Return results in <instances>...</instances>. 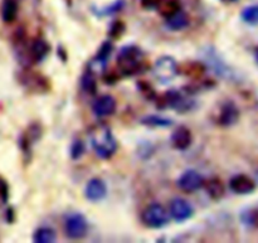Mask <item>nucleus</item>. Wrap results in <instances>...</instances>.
<instances>
[{
  "instance_id": "nucleus-1",
  "label": "nucleus",
  "mask_w": 258,
  "mask_h": 243,
  "mask_svg": "<svg viewBox=\"0 0 258 243\" xmlns=\"http://www.w3.org/2000/svg\"><path fill=\"white\" fill-rule=\"evenodd\" d=\"M90 139L95 153L103 160H108L110 158H112L113 154L117 150V141H116L112 131L107 126H96L91 131Z\"/></svg>"
},
{
  "instance_id": "nucleus-2",
  "label": "nucleus",
  "mask_w": 258,
  "mask_h": 243,
  "mask_svg": "<svg viewBox=\"0 0 258 243\" xmlns=\"http://www.w3.org/2000/svg\"><path fill=\"white\" fill-rule=\"evenodd\" d=\"M144 53L136 45H125L117 55V66L123 76H134L144 72L146 67L144 62Z\"/></svg>"
},
{
  "instance_id": "nucleus-3",
  "label": "nucleus",
  "mask_w": 258,
  "mask_h": 243,
  "mask_svg": "<svg viewBox=\"0 0 258 243\" xmlns=\"http://www.w3.org/2000/svg\"><path fill=\"white\" fill-rule=\"evenodd\" d=\"M156 107L160 110L165 108H173L178 112H185L193 108L194 102L193 100L184 97L178 90H169L164 93L163 96H156Z\"/></svg>"
},
{
  "instance_id": "nucleus-4",
  "label": "nucleus",
  "mask_w": 258,
  "mask_h": 243,
  "mask_svg": "<svg viewBox=\"0 0 258 243\" xmlns=\"http://www.w3.org/2000/svg\"><path fill=\"white\" fill-rule=\"evenodd\" d=\"M141 222L148 228L160 229L168 224L169 214L161 204L153 203L144 209L141 214Z\"/></svg>"
},
{
  "instance_id": "nucleus-5",
  "label": "nucleus",
  "mask_w": 258,
  "mask_h": 243,
  "mask_svg": "<svg viewBox=\"0 0 258 243\" xmlns=\"http://www.w3.org/2000/svg\"><path fill=\"white\" fill-rule=\"evenodd\" d=\"M153 72L161 85H168L179 73L178 63L170 55H163L155 62Z\"/></svg>"
},
{
  "instance_id": "nucleus-6",
  "label": "nucleus",
  "mask_w": 258,
  "mask_h": 243,
  "mask_svg": "<svg viewBox=\"0 0 258 243\" xmlns=\"http://www.w3.org/2000/svg\"><path fill=\"white\" fill-rule=\"evenodd\" d=\"M64 233L71 239H82L88 233V222L81 213H72L64 221Z\"/></svg>"
},
{
  "instance_id": "nucleus-7",
  "label": "nucleus",
  "mask_w": 258,
  "mask_h": 243,
  "mask_svg": "<svg viewBox=\"0 0 258 243\" xmlns=\"http://www.w3.org/2000/svg\"><path fill=\"white\" fill-rule=\"evenodd\" d=\"M204 181L206 180H204L202 174H199L194 169H189V170H185L179 176L178 181H176V186L179 187V189L181 192H184L186 194H190L196 193L197 191L203 188Z\"/></svg>"
},
{
  "instance_id": "nucleus-8",
  "label": "nucleus",
  "mask_w": 258,
  "mask_h": 243,
  "mask_svg": "<svg viewBox=\"0 0 258 243\" xmlns=\"http://www.w3.org/2000/svg\"><path fill=\"white\" fill-rule=\"evenodd\" d=\"M239 108L237 105L232 101H227V102L222 103L221 108H219L218 116H217V124L222 128H231V126L236 125L239 120Z\"/></svg>"
},
{
  "instance_id": "nucleus-9",
  "label": "nucleus",
  "mask_w": 258,
  "mask_h": 243,
  "mask_svg": "<svg viewBox=\"0 0 258 243\" xmlns=\"http://www.w3.org/2000/svg\"><path fill=\"white\" fill-rule=\"evenodd\" d=\"M169 213L174 221L178 223H183L193 217L194 208L185 199L175 198L171 201L170 206H169Z\"/></svg>"
},
{
  "instance_id": "nucleus-10",
  "label": "nucleus",
  "mask_w": 258,
  "mask_h": 243,
  "mask_svg": "<svg viewBox=\"0 0 258 243\" xmlns=\"http://www.w3.org/2000/svg\"><path fill=\"white\" fill-rule=\"evenodd\" d=\"M113 50V45L110 40H106L101 44L100 49H98L97 54L93 58L92 60L88 65V70L93 73L103 72L106 70V66H107L108 58H110L111 53Z\"/></svg>"
},
{
  "instance_id": "nucleus-11",
  "label": "nucleus",
  "mask_w": 258,
  "mask_h": 243,
  "mask_svg": "<svg viewBox=\"0 0 258 243\" xmlns=\"http://www.w3.org/2000/svg\"><path fill=\"white\" fill-rule=\"evenodd\" d=\"M229 188L234 194L238 196H247L256 191V183L251 176L246 174H237L232 176L229 180Z\"/></svg>"
},
{
  "instance_id": "nucleus-12",
  "label": "nucleus",
  "mask_w": 258,
  "mask_h": 243,
  "mask_svg": "<svg viewBox=\"0 0 258 243\" xmlns=\"http://www.w3.org/2000/svg\"><path fill=\"white\" fill-rule=\"evenodd\" d=\"M106 196H107V186L102 179L93 178L86 184L85 197L87 201L97 203V202L103 201Z\"/></svg>"
},
{
  "instance_id": "nucleus-13",
  "label": "nucleus",
  "mask_w": 258,
  "mask_h": 243,
  "mask_svg": "<svg viewBox=\"0 0 258 243\" xmlns=\"http://www.w3.org/2000/svg\"><path fill=\"white\" fill-rule=\"evenodd\" d=\"M116 103L115 97L111 95H102L100 97L96 98V101L92 105V112L95 113L96 117H106V116H111L115 113L116 111Z\"/></svg>"
},
{
  "instance_id": "nucleus-14",
  "label": "nucleus",
  "mask_w": 258,
  "mask_h": 243,
  "mask_svg": "<svg viewBox=\"0 0 258 243\" xmlns=\"http://www.w3.org/2000/svg\"><path fill=\"white\" fill-rule=\"evenodd\" d=\"M170 141L174 149L184 151L190 148L191 143H193V135H191V131L186 126L181 125L173 131Z\"/></svg>"
},
{
  "instance_id": "nucleus-15",
  "label": "nucleus",
  "mask_w": 258,
  "mask_h": 243,
  "mask_svg": "<svg viewBox=\"0 0 258 243\" xmlns=\"http://www.w3.org/2000/svg\"><path fill=\"white\" fill-rule=\"evenodd\" d=\"M50 52V45L48 44L47 40L38 38L34 42L30 44L29 52H28V57H29V62L32 63H40L43 59H45Z\"/></svg>"
},
{
  "instance_id": "nucleus-16",
  "label": "nucleus",
  "mask_w": 258,
  "mask_h": 243,
  "mask_svg": "<svg viewBox=\"0 0 258 243\" xmlns=\"http://www.w3.org/2000/svg\"><path fill=\"white\" fill-rule=\"evenodd\" d=\"M203 187L206 188V192L209 198H212L213 201H221L224 197V193H226L224 184L218 178H212L208 181H204Z\"/></svg>"
},
{
  "instance_id": "nucleus-17",
  "label": "nucleus",
  "mask_w": 258,
  "mask_h": 243,
  "mask_svg": "<svg viewBox=\"0 0 258 243\" xmlns=\"http://www.w3.org/2000/svg\"><path fill=\"white\" fill-rule=\"evenodd\" d=\"M178 71L185 75L186 77L197 80V78H201L206 73L207 67L202 62L196 60V62H186L183 66H178Z\"/></svg>"
},
{
  "instance_id": "nucleus-18",
  "label": "nucleus",
  "mask_w": 258,
  "mask_h": 243,
  "mask_svg": "<svg viewBox=\"0 0 258 243\" xmlns=\"http://www.w3.org/2000/svg\"><path fill=\"white\" fill-rule=\"evenodd\" d=\"M189 18L184 12H178L176 14L171 15V17L166 18L165 25L169 30L171 32H178V30H183L184 28L188 27Z\"/></svg>"
},
{
  "instance_id": "nucleus-19",
  "label": "nucleus",
  "mask_w": 258,
  "mask_h": 243,
  "mask_svg": "<svg viewBox=\"0 0 258 243\" xmlns=\"http://www.w3.org/2000/svg\"><path fill=\"white\" fill-rule=\"evenodd\" d=\"M57 239V233L49 227H39L33 233V242L34 243H53Z\"/></svg>"
},
{
  "instance_id": "nucleus-20",
  "label": "nucleus",
  "mask_w": 258,
  "mask_h": 243,
  "mask_svg": "<svg viewBox=\"0 0 258 243\" xmlns=\"http://www.w3.org/2000/svg\"><path fill=\"white\" fill-rule=\"evenodd\" d=\"M18 4L15 0H4L2 7V19L3 22L10 24L17 19Z\"/></svg>"
},
{
  "instance_id": "nucleus-21",
  "label": "nucleus",
  "mask_w": 258,
  "mask_h": 243,
  "mask_svg": "<svg viewBox=\"0 0 258 243\" xmlns=\"http://www.w3.org/2000/svg\"><path fill=\"white\" fill-rule=\"evenodd\" d=\"M143 125L149 126V128H169L173 125V120L168 117H163L159 115H148L144 116L140 120Z\"/></svg>"
},
{
  "instance_id": "nucleus-22",
  "label": "nucleus",
  "mask_w": 258,
  "mask_h": 243,
  "mask_svg": "<svg viewBox=\"0 0 258 243\" xmlns=\"http://www.w3.org/2000/svg\"><path fill=\"white\" fill-rule=\"evenodd\" d=\"M25 83L27 86H30L35 92H40V90H44V92L49 91V86H48L47 78L43 76L37 75V73H32V75H27L25 77Z\"/></svg>"
},
{
  "instance_id": "nucleus-23",
  "label": "nucleus",
  "mask_w": 258,
  "mask_h": 243,
  "mask_svg": "<svg viewBox=\"0 0 258 243\" xmlns=\"http://www.w3.org/2000/svg\"><path fill=\"white\" fill-rule=\"evenodd\" d=\"M158 10L161 17L166 19V18L180 12V2L179 0H163L158 7Z\"/></svg>"
},
{
  "instance_id": "nucleus-24",
  "label": "nucleus",
  "mask_w": 258,
  "mask_h": 243,
  "mask_svg": "<svg viewBox=\"0 0 258 243\" xmlns=\"http://www.w3.org/2000/svg\"><path fill=\"white\" fill-rule=\"evenodd\" d=\"M81 87L88 95H95L97 92V81L95 78V73L91 72L90 70L86 71L81 77Z\"/></svg>"
},
{
  "instance_id": "nucleus-25",
  "label": "nucleus",
  "mask_w": 258,
  "mask_h": 243,
  "mask_svg": "<svg viewBox=\"0 0 258 243\" xmlns=\"http://www.w3.org/2000/svg\"><path fill=\"white\" fill-rule=\"evenodd\" d=\"M241 18L249 25H258V4L246 7L241 12Z\"/></svg>"
},
{
  "instance_id": "nucleus-26",
  "label": "nucleus",
  "mask_w": 258,
  "mask_h": 243,
  "mask_svg": "<svg viewBox=\"0 0 258 243\" xmlns=\"http://www.w3.org/2000/svg\"><path fill=\"white\" fill-rule=\"evenodd\" d=\"M85 144L81 139H76L73 140V143L71 144V148H70V155L72 160H78V159L82 158V155L85 154Z\"/></svg>"
},
{
  "instance_id": "nucleus-27",
  "label": "nucleus",
  "mask_w": 258,
  "mask_h": 243,
  "mask_svg": "<svg viewBox=\"0 0 258 243\" xmlns=\"http://www.w3.org/2000/svg\"><path fill=\"white\" fill-rule=\"evenodd\" d=\"M126 30V25L123 24L121 20H115V22L111 23L110 29H108V37L112 40L118 39V38L122 37V34Z\"/></svg>"
},
{
  "instance_id": "nucleus-28",
  "label": "nucleus",
  "mask_w": 258,
  "mask_h": 243,
  "mask_svg": "<svg viewBox=\"0 0 258 243\" xmlns=\"http://www.w3.org/2000/svg\"><path fill=\"white\" fill-rule=\"evenodd\" d=\"M138 90L140 91L141 95H143L144 97L148 98V100H155L156 98V93L155 90L153 88V86H151L150 83L145 82V81L138 82Z\"/></svg>"
},
{
  "instance_id": "nucleus-29",
  "label": "nucleus",
  "mask_w": 258,
  "mask_h": 243,
  "mask_svg": "<svg viewBox=\"0 0 258 243\" xmlns=\"http://www.w3.org/2000/svg\"><path fill=\"white\" fill-rule=\"evenodd\" d=\"M123 5H125V2L123 0H117V2L113 3L111 7L108 8H105L103 10H101L100 15H111V14H115V13L120 12L121 9L123 8Z\"/></svg>"
},
{
  "instance_id": "nucleus-30",
  "label": "nucleus",
  "mask_w": 258,
  "mask_h": 243,
  "mask_svg": "<svg viewBox=\"0 0 258 243\" xmlns=\"http://www.w3.org/2000/svg\"><path fill=\"white\" fill-rule=\"evenodd\" d=\"M161 2H163V0H141V7L146 10L158 9V7L160 5Z\"/></svg>"
},
{
  "instance_id": "nucleus-31",
  "label": "nucleus",
  "mask_w": 258,
  "mask_h": 243,
  "mask_svg": "<svg viewBox=\"0 0 258 243\" xmlns=\"http://www.w3.org/2000/svg\"><path fill=\"white\" fill-rule=\"evenodd\" d=\"M118 80H120V76L116 75L115 72H110L107 73V75L103 76V82H105L106 85H115Z\"/></svg>"
},
{
  "instance_id": "nucleus-32",
  "label": "nucleus",
  "mask_w": 258,
  "mask_h": 243,
  "mask_svg": "<svg viewBox=\"0 0 258 243\" xmlns=\"http://www.w3.org/2000/svg\"><path fill=\"white\" fill-rule=\"evenodd\" d=\"M0 189H2L3 199H4V202H7V198H8V186L3 180L0 181Z\"/></svg>"
},
{
  "instance_id": "nucleus-33",
  "label": "nucleus",
  "mask_w": 258,
  "mask_h": 243,
  "mask_svg": "<svg viewBox=\"0 0 258 243\" xmlns=\"http://www.w3.org/2000/svg\"><path fill=\"white\" fill-rule=\"evenodd\" d=\"M7 219L9 222H13V219H14V217H13V209L10 208V209H8V212H7Z\"/></svg>"
},
{
  "instance_id": "nucleus-34",
  "label": "nucleus",
  "mask_w": 258,
  "mask_h": 243,
  "mask_svg": "<svg viewBox=\"0 0 258 243\" xmlns=\"http://www.w3.org/2000/svg\"><path fill=\"white\" fill-rule=\"evenodd\" d=\"M254 59H256V62L258 65V47H256V49H254Z\"/></svg>"
}]
</instances>
